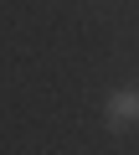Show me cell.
Masks as SVG:
<instances>
[{
    "instance_id": "1",
    "label": "cell",
    "mask_w": 139,
    "mask_h": 155,
    "mask_svg": "<svg viewBox=\"0 0 139 155\" xmlns=\"http://www.w3.org/2000/svg\"><path fill=\"white\" fill-rule=\"evenodd\" d=\"M103 119H108V129H113V134L134 129V124H139V88H113V93H108V104H103Z\"/></svg>"
}]
</instances>
